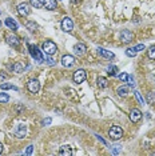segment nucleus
Returning <instances> with one entry per match:
<instances>
[{
    "label": "nucleus",
    "mask_w": 155,
    "mask_h": 156,
    "mask_svg": "<svg viewBox=\"0 0 155 156\" xmlns=\"http://www.w3.org/2000/svg\"><path fill=\"white\" fill-rule=\"evenodd\" d=\"M42 48H43V52L48 56H52L58 52V47H56V44L53 42H51V40H46V42L43 43Z\"/></svg>",
    "instance_id": "f257e3e1"
},
{
    "label": "nucleus",
    "mask_w": 155,
    "mask_h": 156,
    "mask_svg": "<svg viewBox=\"0 0 155 156\" xmlns=\"http://www.w3.org/2000/svg\"><path fill=\"white\" fill-rule=\"evenodd\" d=\"M28 49H29V53H31V56H32L38 63H43V62H44L43 53L40 52L39 48H38L36 46H31V44H28Z\"/></svg>",
    "instance_id": "f03ea898"
},
{
    "label": "nucleus",
    "mask_w": 155,
    "mask_h": 156,
    "mask_svg": "<svg viewBox=\"0 0 155 156\" xmlns=\"http://www.w3.org/2000/svg\"><path fill=\"white\" fill-rule=\"evenodd\" d=\"M108 136L112 139V140H119V139L123 136V130L119 125H112L108 131Z\"/></svg>",
    "instance_id": "7ed1b4c3"
},
{
    "label": "nucleus",
    "mask_w": 155,
    "mask_h": 156,
    "mask_svg": "<svg viewBox=\"0 0 155 156\" xmlns=\"http://www.w3.org/2000/svg\"><path fill=\"white\" fill-rule=\"evenodd\" d=\"M86 77H87L86 71H84V70H78V71L74 72L72 79H74V81H75L76 84H80V83H83V81L86 80Z\"/></svg>",
    "instance_id": "20e7f679"
},
{
    "label": "nucleus",
    "mask_w": 155,
    "mask_h": 156,
    "mask_svg": "<svg viewBox=\"0 0 155 156\" xmlns=\"http://www.w3.org/2000/svg\"><path fill=\"white\" fill-rule=\"evenodd\" d=\"M27 88H28V91H29V92H32V93L39 92V90H40L39 80L38 79H31L28 83H27Z\"/></svg>",
    "instance_id": "39448f33"
},
{
    "label": "nucleus",
    "mask_w": 155,
    "mask_h": 156,
    "mask_svg": "<svg viewBox=\"0 0 155 156\" xmlns=\"http://www.w3.org/2000/svg\"><path fill=\"white\" fill-rule=\"evenodd\" d=\"M133 39H134V33L129 31V29H123L120 32V40L123 43H130V42H133Z\"/></svg>",
    "instance_id": "423d86ee"
},
{
    "label": "nucleus",
    "mask_w": 155,
    "mask_h": 156,
    "mask_svg": "<svg viewBox=\"0 0 155 156\" xmlns=\"http://www.w3.org/2000/svg\"><path fill=\"white\" fill-rule=\"evenodd\" d=\"M72 28H74L72 20L66 16V18L62 20V29L63 31H66V32H70V31H72Z\"/></svg>",
    "instance_id": "0eeeda50"
},
{
    "label": "nucleus",
    "mask_w": 155,
    "mask_h": 156,
    "mask_svg": "<svg viewBox=\"0 0 155 156\" xmlns=\"http://www.w3.org/2000/svg\"><path fill=\"white\" fill-rule=\"evenodd\" d=\"M13 134H15V136H16V137H19V139L24 137V136H26V134H27V127H26L24 124H19L18 127L15 128Z\"/></svg>",
    "instance_id": "6e6552de"
},
{
    "label": "nucleus",
    "mask_w": 155,
    "mask_h": 156,
    "mask_svg": "<svg viewBox=\"0 0 155 156\" xmlns=\"http://www.w3.org/2000/svg\"><path fill=\"white\" fill-rule=\"evenodd\" d=\"M140 119H142V112H140L138 108L131 110V112H130V120L133 121V123H138Z\"/></svg>",
    "instance_id": "1a4fd4ad"
},
{
    "label": "nucleus",
    "mask_w": 155,
    "mask_h": 156,
    "mask_svg": "<svg viewBox=\"0 0 155 156\" xmlns=\"http://www.w3.org/2000/svg\"><path fill=\"white\" fill-rule=\"evenodd\" d=\"M62 64L67 68H70V67H72L74 64H75V57L72 55H64L62 57Z\"/></svg>",
    "instance_id": "9d476101"
},
{
    "label": "nucleus",
    "mask_w": 155,
    "mask_h": 156,
    "mask_svg": "<svg viewBox=\"0 0 155 156\" xmlns=\"http://www.w3.org/2000/svg\"><path fill=\"white\" fill-rule=\"evenodd\" d=\"M18 13L20 16H28L29 15V7L26 3H22V4L18 5Z\"/></svg>",
    "instance_id": "9b49d317"
},
{
    "label": "nucleus",
    "mask_w": 155,
    "mask_h": 156,
    "mask_svg": "<svg viewBox=\"0 0 155 156\" xmlns=\"http://www.w3.org/2000/svg\"><path fill=\"white\" fill-rule=\"evenodd\" d=\"M98 53H99L100 56L106 57V59H114V57H115V55H114L112 52H110V51L102 48V47H99V48H98Z\"/></svg>",
    "instance_id": "f8f14e48"
},
{
    "label": "nucleus",
    "mask_w": 155,
    "mask_h": 156,
    "mask_svg": "<svg viewBox=\"0 0 155 156\" xmlns=\"http://www.w3.org/2000/svg\"><path fill=\"white\" fill-rule=\"evenodd\" d=\"M7 43L9 44V46H13V47H18L20 44V40L16 35H8L7 36Z\"/></svg>",
    "instance_id": "ddd939ff"
},
{
    "label": "nucleus",
    "mask_w": 155,
    "mask_h": 156,
    "mask_svg": "<svg viewBox=\"0 0 155 156\" xmlns=\"http://www.w3.org/2000/svg\"><path fill=\"white\" fill-rule=\"evenodd\" d=\"M96 84H98V87L99 88H107L108 87V80L106 79V77H103V76H99L98 77V80H96Z\"/></svg>",
    "instance_id": "4468645a"
},
{
    "label": "nucleus",
    "mask_w": 155,
    "mask_h": 156,
    "mask_svg": "<svg viewBox=\"0 0 155 156\" xmlns=\"http://www.w3.org/2000/svg\"><path fill=\"white\" fill-rule=\"evenodd\" d=\"M59 155H62V156H71L72 151H71V148H70V145H62V147H60V151H59Z\"/></svg>",
    "instance_id": "2eb2a0df"
},
{
    "label": "nucleus",
    "mask_w": 155,
    "mask_h": 156,
    "mask_svg": "<svg viewBox=\"0 0 155 156\" xmlns=\"http://www.w3.org/2000/svg\"><path fill=\"white\" fill-rule=\"evenodd\" d=\"M44 7L48 11L56 9V0H44Z\"/></svg>",
    "instance_id": "dca6fc26"
},
{
    "label": "nucleus",
    "mask_w": 155,
    "mask_h": 156,
    "mask_svg": "<svg viewBox=\"0 0 155 156\" xmlns=\"http://www.w3.org/2000/svg\"><path fill=\"white\" fill-rule=\"evenodd\" d=\"M86 46L84 44H82V43H79V44H76L75 47H74V51H75V53L76 55H83L84 52H86Z\"/></svg>",
    "instance_id": "f3484780"
},
{
    "label": "nucleus",
    "mask_w": 155,
    "mask_h": 156,
    "mask_svg": "<svg viewBox=\"0 0 155 156\" xmlns=\"http://www.w3.org/2000/svg\"><path fill=\"white\" fill-rule=\"evenodd\" d=\"M4 23H5V25L8 27V28L13 29V31H15V29H18V23H16L13 19H11V18H7Z\"/></svg>",
    "instance_id": "a211bd4d"
},
{
    "label": "nucleus",
    "mask_w": 155,
    "mask_h": 156,
    "mask_svg": "<svg viewBox=\"0 0 155 156\" xmlns=\"http://www.w3.org/2000/svg\"><path fill=\"white\" fill-rule=\"evenodd\" d=\"M29 4L35 8H42L44 7V0H29Z\"/></svg>",
    "instance_id": "6ab92c4d"
},
{
    "label": "nucleus",
    "mask_w": 155,
    "mask_h": 156,
    "mask_svg": "<svg viewBox=\"0 0 155 156\" xmlns=\"http://www.w3.org/2000/svg\"><path fill=\"white\" fill-rule=\"evenodd\" d=\"M116 93L119 95V96H126V95L129 93V88H127L126 86H120V87L116 90Z\"/></svg>",
    "instance_id": "aec40b11"
},
{
    "label": "nucleus",
    "mask_w": 155,
    "mask_h": 156,
    "mask_svg": "<svg viewBox=\"0 0 155 156\" xmlns=\"http://www.w3.org/2000/svg\"><path fill=\"white\" fill-rule=\"evenodd\" d=\"M26 27H27V29H29L31 32H33V31H36V29H38V24H36L35 22H27Z\"/></svg>",
    "instance_id": "412c9836"
},
{
    "label": "nucleus",
    "mask_w": 155,
    "mask_h": 156,
    "mask_svg": "<svg viewBox=\"0 0 155 156\" xmlns=\"http://www.w3.org/2000/svg\"><path fill=\"white\" fill-rule=\"evenodd\" d=\"M0 88H2L3 91H5V90H15V91H18V87L12 86V84H8V83H2Z\"/></svg>",
    "instance_id": "4be33fe9"
},
{
    "label": "nucleus",
    "mask_w": 155,
    "mask_h": 156,
    "mask_svg": "<svg viewBox=\"0 0 155 156\" xmlns=\"http://www.w3.org/2000/svg\"><path fill=\"white\" fill-rule=\"evenodd\" d=\"M146 100H147V103L149 104H155V92H149L147 93Z\"/></svg>",
    "instance_id": "5701e85b"
},
{
    "label": "nucleus",
    "mask_w": 155,
    "mask_h": 156,
    "mask_svg": "<svg viewBox=\"0 0 155 156\" xmlns=\"http://www.w3.org/2000/svg\"><path fill=\"white\" fill-rule=\"evenodd\" d=\"M147 55H149L150 59H154L155 60V46H151L149 51H147Z\"/></svg>",
    "instance_id": "b1692460"
},
{
    "label": "nucleus",
    "mask_w": 155,
    "mask_h": 156,
    "mask_svg": "<svg viewBox=\"0 0 155 156\" xmlns=\"http://www.w3.org/2000/svg\"><path fill=\"white\" fill-rule=\"evenodd\" d=\"M13 72L16 73H22L23 72V66L20 63H15V66H13Z\"/></svg>",
    "instance_id": "393cba45"
},
{
    "label": "nucleus",
    "mask_w": 155,
    "mask_h": 156,
    "mask_svg": "<svg viewBox=\"0 0 155 156\" xmlns=\"http://www.w3.org/2000/svg\"><path fill=\"white\" fill-rule=\"evenodd\" d=\"M136 51H135V48H127L126 49V55L127 56H130V57H134V56H136Z\"/></svg>",
    "instance_id": "a878e982"
},
{
    "label": "nucleus",
    "mask_w": 155,
    "mask_h": 156,
    "mask_svg": "<svg viewBox=\"0 0 155 156\" xmlns=\"http://www.w3.org/2000/svg\"><path fill=\"white\" fill-rule=\"evenodd\" d=\"M108 75H111V76H115L116 75V72H118V68L115 66H111V67H108Z\"/></svg>",
    "instance_id": "bb28decb"
},
{
    "label": "nucleus",
    "mask_w": 155,
    "mask_h": 156,
    "mask_svg": "<svg viewBox=\"0 0 155 156\" xmlns=\"http://www.w3.org/2000/svg\"><path fill=\"white\" fill-rule=\"evenodd\" d=\"M9 100V96L7 93H0V103H7Z\"/></svg>",
    "instance_id": "cd10ccee"
},
{
    "label": "nucleus",
    "mask_w": 155,
    "mask_h": 156,
    "mask_svg": "<svg viewBox=\"0 0 155 156\" xmlns=\"http://www.w3.org/2000/svg\"><path fill=\"white\" fill-rule=\"evenodd\" d=\"M134 95H135V97H136V100L139 101L140 104H144V99L142 97V95H140L139 92H138V91H135V92H134Z\"/></svg>",
    "instance_id": "c85d7f7f"
},
{
    "label": "nucleus",
    "mask_w": 155,
    "mask_h": 156,
    "mask_svg": "<svg viewBox=\"0 0 155 156\" xmlns=\"http://www.w3.org/2000/svg\"><path fill=\"white\" fill-rule=\"evenodd\" d=\"M129 73H126V72H123V73H120V75H119V79L120 80H122V81H127V80H129Z\"/></svg>",
    "instance_id": "c756f323"
},
{
    "label": "nucleus",
    "mask_w": 155,
    "mask_h": 156,
    "mask_svg": "<svg viewBox=\"0 0 155 156\" xmlns=\"http://www.w3.org/2000/svg\"><path fill=\"white\" fill-rule=\"evenodd\" d=\"M32 151H33V145H28V147H27V151H26V155L27 156L32 155Z\"/></svg>",
    "instance_id": "7c9ffc66"
},
{
    "label": "nucleus",
    "mask_w": 155,
    "mask_h": 156,
    "mask_svg": "<svg viewBox=\"0 0 155 156\" xmlns=\"http://www.w3.org/2000/svg\"><path fill=\"white\" fill-rule=\"evenodd\" d=\"M134 48H135L136 52H139V51H143V49H144V44H138V46H135Z\"/></svg>",
    "instance_id": "2f4dec72"
},
{
    "label": "nucleus",
    "mask_w": 155,
    "mask_h": 156,
    "mask_svg": "<svg viewBox=\"0 0 155 156\" xmlns=\"http://www.w3.org/2000/svg\"><path fill=\"white\" fill-rule=\"evenodd\" d=\"M127 81H129V86H130L131 88H134V87H135V83H134V79H133V77H131V76H129V80H127Z\"/></svg>",
    "instance_id": "473e14b6"
},
{
    "label": "nucleus",
    "mask_w": 155,
    "mask_h": 156,
    "mask_svg": "<svg viewBox=\"0 0 155 156\" xmlns=\"http://www.w3.org/2000/svg\"><path fill=\"white\" fill-rule=\"evenodd\" d=\"M51 121H52V119L51 117H47L43 120V124H51Z\"/></svg>",
    "instance_id": "72a5a7b5"
},
{
    "label": "nucleus",
    "mask_w": 155,
    "mask_h": 156,
    "mask_svg": "<svg viewBox=\"0 0 155 156\" xmlns=\"http://www.w3.org/2000/svg\"><path fill=\"white\" fill-rule=\"evenodd\" d=\"M4 79H7V75L5 73H0V80H4Z\"/></svg>",
    "instance_id": "f704fd0d"
},
{
    "label": "nucleus",
    "mask_w": 155,
    "mask_h": 156,
    "mask_svg": "<svg viewBox=\"0 0 155 156\" xmlns=\"http://www.w3.org/2000/svg\"><path fill=\"white\" fill-rule=\"evenodd\" d=\"M119 148H120V147L115 145V148H114V154H118V152H119Z\"/></svg>",
    "instance_id": "c9c22d12"
},
{
    "label": "nucleus",
    "mask_w": 155,
    "mask_h": 156,
    "mask_svg": "<svg viewBox=\"0 0 155 156\" xmlns=\"http://www.w3.org/2000/svg\"><path fill=\"white\" fill-rule=\"evenodd\" d=\"M2 152H3V144L0 143V154H2Z\"/></svg>",
    "instance_id": "e433bc0d"
},
{
    "label": "nucleus",
    "mask_w": 155,
    "mask_h": 156,
    "mask_svg": "<svg viewBox=\"0 0 155 156\" xmlns=\"http://www.w3.org/2000/svg\"><path fill=\"white\" fill-rule=\"evenodd\" d=\"M71 3H76V0H71Z\"/></svg>",
    "instance_id": "4c0bfd02"
},
{
    "label": "nucleus",
    "mask_w": 155,
    "mask_h": 156,
    "mask_svg": "<svg viewBox=\"0 0 155 156\" xmlns=\"http://www.w3.org/2000/svg\"><path fill=\"white\" fill-rule=\"evenodd\" d=\"M0 27H2V22H0Z\"/></svg>",
    "instance_id": "58836bf2"
}]
</instances>
